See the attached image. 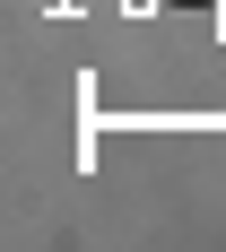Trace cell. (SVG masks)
<instances>
[{"label":"cell","mask_w":226,"mask_h":252,"mask_svg":"<svg viewBox=\"0 0 226 252\" xmlns=\"http://www.w3.org/2000/svg\"><path fill=\"white\" fill-rule=\"evenodd\" d=\"M183 9H209V0H183Z\"/></svg>","instance_id":"1"}]
</instances>
